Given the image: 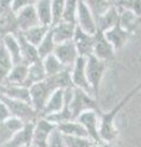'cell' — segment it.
<instances>
[{
  "mask_svg": "<svg viewBox=\"0 0 141 147\" xmlns=\"http://www.w3.org/2000/svg\"><path fill=\"white\" fill-rule=\"evenodd\" d=\"M27 71H28V65H26V64L24 63L13 64L11 71L9 72V76L5 84L25 86L27 80Z\"/></svg>",
  "mask_w": 141,
  "mask_h": 147,
  "instance_id": "obj_24",
  "label": "cell"
},
{
  "mask_svg": "<svg viewBox=\"0 0 141 147\" xmlns=\"http://www.w3.org/2000/svg\"><path fill=\"white\" fill-rule=\"evenodd\" d=\"M20 32L16 12L10 10L0 16V39L7 34H17Z\"/></svg>",
  "mask_w": 141,
  "mask_h": 147,
  "instance_id": "obj_21",
  "label": "cell"
},
{
  "mask_svg": "<svg viewBox=\"0 0 141 147\" xmlns=\"http://www.w3.org/2000/svg\"><path fill=\"white\" fill-rule=\"evenodd\" d=\"M13 66V61L9 55L7 50L0 42V84H5L9 76V72L11 71Z\"/></svg>",
  "mask_w": 141,
  "mask_h": 147,
  "instance_id": "obj_29",
  "label": "cell"
},
{
  "mask_svg": "<svg viewBox=\"0 0 141 147\" xmlns=\"http://www.w3.org/2000/svg\"><path fill=\"white\" fill-rule=\"evenodd\" d=\"M70 72H71L72 85H74L75 88H80L90 94H92V91H91V87L87 81V76H86V58L84 57L77 58V60L75 61L74 66L71 67Z\"/></svg>",
  "mask_w": 141,
  "mask_h": 147,
  "instance_id": "obj_10",
  "label": "cell"
},
{
  "mask_svg": "<svg viewBox=\"0 0 141 147\" xmlns=\"http://www.w3.org/2000/svg\"><path fill=\"white\" fill-rule=\"evenodd\" d=\"M0 98L4 100V103H5L6 107L9 108L10 115L13 118L20 119V120H22L24 123L36 121L37 118L39 117L38 113L33 109V107L30 103L17 100V99H12V98L5 97V96H0Z\"/></svg>",
  "mask_w": 141,
  "mask_h": 147,
  "instance_id": "obj_5",
  "label": "cell"
},
{
  "mask_svg": "<svg viewBox=\"0 0 141 147\" xmlns=\"http://www.w3.org/2000/svg\"><path fill=\"white\" fill-rule=\"evenodd\" d=\"M76 26L80 30L88 34H94L97 32V21L86 4L80 0L77 6V15H76Z\"/></svg>",
  "mask_w": 141,
  "mask_h": 147,
  "instance_id": "obj_8",
  "label": "cell"
},
{
  "mask_svg": "<svg viewBox=\"0 0 141 147\" xmlns=\"http://www.w3.org/2000/svg\"><path fill=\"white\" fill-rule=\"evenodd\" d=\"M140 91H141V82L136 85L133 90H130L109 112H106V113L101 112V114H99V136H101L102 141L113 144V142L117 140L118 135H119V130H118V127L115 125L117 118L119 115L120 110L124 108L125 105L134 98V96L138 94Z\"/></svg>",
  "mask_w": 141,
  "mask_h": 147,
  "instance_id": "obj_1",
  "label": "cell"
},
{
  "mask_svg": "<svg viewBox=\"0 0 141 147\" xmlns=\"http://www.w3.org/2000/svg\"><path fill=\"white\" fill-rule=\"evenodd\" d=\"M119 15L120 12L118 7L113 4L101 17L97 18V31L106 32L114 27L117 24H119Z\"/></svg>",
  "mask_w": 141,
  "mask_h": 147,
  "instance_id": "obj_20",
  "label": "cell"
},
{
  "mask_svg": "<svg viewBox=\"0 0 141 147\" xmlns=\"http://www.w3.org/2000/svg\"><path fill=\"white\" fill-rule=\"evenodd\" d=\"M71 69H65V70L60 71L59 74L54 76L48 77L52 81V84L54 85L57 90H69V88H75L72 85V80H71Z\"/></svg>",
  "mask_w": 141,
  "mask_h": 147,
  "instance_id": "obj_30",
  "label": "cell"
},
{
  "mask_svg": "<svg viewBox=\"0 0 141 147\" xmlns=\"http://www.w3.org/2000/svg\"><path fill=\"white\" fill-rule=\"evenodd\" d=\"M48 147H66L64 135L55 127V130L52 132L48 141Z\"/></svg>",
  "mask_w": 141,
  "mask_h": 147,
  "instance_id": "obj_39",
  "label": "cell"
},
{
  "mask_svg": "<svg viewBox=\"0 0 141 147\" xmlns=\"http://www.w3.org/2000/svg\"><path fill=\"white\" fill-rule=\"evenodd\" d=\"M17 40L20 44V52H21V60L26 65H30L34 61L39 60V55H38V50L37 47H34L33 44H31L28 40H26V38L22 36L21 32L16 34Z\"/></svg>",
  "mask_w": 141,
  "mask_h": 147,
  "instance_id": "obj_19",
  "label": "cell"
},
{
  "mask_svg": "<svg viewBox=\"0 0 141 147\" xmlns=\"http://www.w3.org/2000/svg\"><path fill=\"white\" fill-rule=\"evenodd\" d=\"M66 147H92L93 141L88 137H76V136H64Z\"/></svg>",
  "mask_w": 141,
  "mask_h": 147,
  "instance_id": "obj_38",
  "label": "cell"
},
{
  "mask_svg": "<svg viewBox=\"0 0 141 147\" xmlns=\"http://www.w3.org/2000/svg\"><path fill=\"white\" fill-rule=\"evenodd\" d=\"M65 105V96H64V90H57L54 91L52 96L49 97L47 104L44 105L43 110L40 112L39 117L47 118L52 114H55L64 108Z\"/></svg>",
  "mask_w": 141,
  "mask_h": 147,
  "instance_id": "obj_17",
  "label": "cell"
},
{
  "mask_svg": "<svg viewBox=\"0 0 141 147\" xmlns=\"http://www.w3.org/2000/svg\"><path fill=\"white\" fill-rule=\"evenodd\" d=\"M57 129L61 132L64 136H76V137H87V132H86L82 124L77 120H69L61 124H58Z\"/></svg>",
  "mask_w": 141,
  "mask_h": 147,
  "instance_id": "obj_25",
  "label": "cell"
},
{
  "mask_svg": "<svg viewBox=\"0 0 141 147\" xmlns=\"http://www.w3.org/2000/svg\"><path fill=\"white\" fill-rule=\"evenodd\" d=\"M28 147H36V146H33V145H30V146H28Z\"/></svg>",
  "mask_w": 141,
  "mask_h": 147,
  "instance_id": "obj_46",
  "label": "cell"
},
{
  "mask_svg": "<svg viewBox=\"0 0 141 147\" xmlns=\"http://www.w3.org/2000/svg\"><path fill=\"white\" fill-rule=\"evenodd\" d=\"M64 6L65 0H52V26L57 25L61 21Z\"/></svg>",
  "mask_w": 141,
  "mask_h": 147,
  "instance_id": "obj_37",
  "label": "cell"
},
{
  "mask_svg": "<svg viewBox=\"0 0 141 147\" xmlns=\"http://www.w3.org/2000/svg\"><path fill=\"white\" fill-rule=\"evenodd\" d=\"M4 85H5V87H4V92L1 96H5V97L12 98V99L22 100V102L31 104L28 87L20 86V85H9V84H4Z\"/></svg>",
  "mask_w": 141,
  "mask_h": 147,
  "instance_id": "obj_23",
  "label": "cell"
},
{
  "mask_svg": "<svg viewBox=\"0 0 141 147\" xmlns=\"http://www.w3.org/2000/svg\"><path fill=\"white\" fill-rule=\"evenodd\" d=\"M92 147H113V144H111V142H93Z\"/></svg>",
  "mask_w": 141,
  "mask_h": 147,
  "instance_id": "obj_43",
  "label": "cell"
},
{
  "mask_svg": "<svg viewBox=\"0 0 141 147\" xmlns=\"http://www.w3.org/2000/svg\"><path fill=\"white\" fill-rule=\"evenodd\" d=\"M11 10V0H0V16Z\"/></svg>",
  "mask_w": 141,
  "mask_h": 147,
  "instance_id": "obj_42",
  "label": "cell"
},
{
  "mask_svg": "<svg viewBox=\"0 0 141 147\" xmlns=\"http://www.w3.org/2000/svg\"><path fill=\"white\" fill-rule=\"evenodd\" d=\"M69 107L71 110L72 118L75 120L81 113L86 112V110H97V112H101L99 105H98V99H96L92 94H90L80 88H74V91H72Z\"/></svg>",
  "mask_w": 141,
  "mask_h": 147,
  "instance_id": "obj_3",
  "label": "cell"
},
{
  "mask_svg": "<svg viewBox=\"0 0 141 147\" xmlns=\"http://www.w3.org/2000/svg\"><path fill=\"white\" fill-rule=\"evenodd\" d=\"M109 1H111V3H112V4H114V3H115V1H117V0H109Z\"/></svg>",
  "mask_w": 141,
  "mask_h": 147,
  "instance_id": "obj_45",
  "label": "cell"
},
{
  "mask_svg": "<svg viewBox=\"0 0 141 147\" xmlns=\"http://www.w3.org/2000/svg\"><path fill=\"white\" fill-rule=\"evenodd\" d=\"M53 54L59 59V61H60L66 69H71L74 66L77 58L80 57L72 40H67V42L57 44L55 50H54Z\"/></svg>",
  "mask_w": 141,
  "mask_h": 147,
  "instance_id": "obj_11",
  "label": "cell"
},
{
  "mask_svg": "<svg viewBox=\"0 0 141 147\" xmlns=\"http://www.w3.org/2000/svg\"><path fill=\"white\" fill-rule=\"evenodd\" d=\"M25 124L26 123L13 117H10L4 121H0V147H3L5 145L13 136L15 132H17L20 129H22V126Z\"/></svg>",
  "mask_w": 141,
  "mask_h": 147,
  "instance_id": "obj_16",
  "label": "cell"
},
{
  "mask_svg": "<svg viewBox=\"0 0 141 147\" xmlns=\"http://www.w3.org/2000/svg\"><path fill=\"white\" fill-rule=\"evenodd\" d=\"M33 125H34V121L26 123L22 126V129L15 132L13 136L3 147H28L30 145H32Z\"/></svg>",
  "mask_w": 141,
  "mask_h": 147,
  "instance_id": "obj_14",
  "label": "cell"
},
{
  "mask_svg": "<svg viewBox=\"0 0 141 147\" xmlns=\"http://www.w3.org/2000/svg\"><path fill=\"white\" fill-rule=\"evenodd\" d=\"M79 1L80 0H65V6H64V12H63L61 21L76 25V15H77Z\"/></svg>",
  "mask_w": 141,
  "mask_h": 147,
  "instance_id": "obj_35",
  "label": "cell"
},
{
  "mask_svg": "<svg viewBox=\"0 0 141 147\" xmlns=\"http://www.w3.org/2000/svg\"><path fill=\"white\" fill-rule=\"evenodd\" d=\"M51 30L49 26H45L39 24L34 27H31L25 32H21L22 36L26 38V40H28L31 44H33L34 47H38L39 43L43 40V38L45 37V34L48 33V31Z\"/></svg>",
  "mask_w": 141,
  "mask_h": 147,
  "instance_id": "obj_28",
  "label": "cell"
},
{
  "mask_svg": "<svg viewBox=\"0 0 141 147\" xmlns=\"http://www.w3.org/2000/svg\"><path fill=\"white\" fill-rule=\"evenodd\" d=\"M99 114L101 112L97 110H86L76 119L79 123L82 124L87 132V137L93 142H102L99 136Z\"/></svg>",
  "mask_w": 141,
  "mask_h": 147,
  "instance_id": "obj_7",
  "label": "cell"
},
{
  "mask_svg": "<svg viewBox=\"0 0 141 147\" xmlns=\"http://www.w3.org/2000/svg\"><path fill=\"white\" fill-rule=\"evenodd\" d=\"M0 42L7 50L9 55L11 57L13 64H20L22 63L21 60V52H20V44L17 40L16 34H7L4 38L0 39Z\"/></svg>",
  "mask_w": 141,
  "mask_h": 147,
  "instance_id": "obj_26",
  "label": "cell"
},
{
  "mask_svg": "<svg viewBox=\"0 0 141 147\" xmlns=\"http://www.w3.org/2000/svg\"><path fill=\"white\" fill-rule=\"evenodd\" d=\"M16 17H17V24H19L20 32H25L28 28H31V27L39 25L38 15L34 9V4L22 9L19 12H16Z\"/></svg>",
  "mask_w": 141,
  "mask_h": 147,
  "instance_id": "obj_15",
  "label": "cell"
},
{
  "mask_svg": "<svg viewBox=\"0 0 141 147\" xmlns=\"http://www.w3.org/2000/svg\"><path fill=\"white\" fill-rule=\"evenodd\" d=\"M36 0H11V10L13 12H19L22 9L30 5H33Z\"/></svg>",
  "mask_w": 141,
  "mask_h": 147,
  "instance_id": "obj_40",
  "label": "cell"
},
{
  "mask_svg": "<svg viewBox=\"0 0 141 147\" xmlns=\"http://www.w3.org/2000/svg\"><path fill=\"white\" fill-rule=\"evenodd\" d=\"M47 79V74H45L42 59L34 61L28 65V71H27V80H26V87H30L31 85L37 84V82L44 81Z\"/></svg>",
  "mask_w": 141,
  "mask_h": 147,
  "instance_id": "obj_22",
  "label": "cell"
},
{
  "mask_svg": "<svg viewBox=\"0 0 141 147\" xmlns=\"http://www.w3.org/2000/svg\"><path fill=\"white\" fill-rule=\"evenodd\" d=\"M10 115V112H9V108L6 107V104L4 103V100L0 98V121H4L9 119Z\"/></svg>",
  "mask_w": 141,
  "mask_h": 147,
  "instance_id": "obj_41",
  "label": "cell"
},
{
  "mask_svg": "<svg viewBox=\"0 0 141 147\" xmlns=\"http://www.w3.org/2000/svg\"><path fill=\"white\" fill-rule=\"evenodd\" d=\"M57 125L49 121L47 118L38 117L33 125L32 145L36 147H48V141Z\"/></svg>",
  "mask_w": 141,
  "mask_h": 147,
  "instance_id": "obj_6",
  "label": "cell"
},
{
  "mask_svg": "<svg viewBox=\"0 0 141 147\" xmlns=\"http://www.w3.org/2000/svg\"><path fill=\"white\" fill-rule=\"evenodd\" d=\"M120 15H119V24L124 30L131 32L134 33L135 30L138 28V25L141 22V17L136 16L135 13H133L131 11H119Z\"/></svg>",
  "mask_w": 141,
  "mask_h": 147,
  "instance_id": "obj_31",
  "label": "cell"
},
{
  "mask_svg": "<svg viewBox=\"0 0 141 147\" xmlns=\"http://www.w3.org/2000/svg\"><path fill=\"white\" fill-rule=\"evenodd\" d=\"M115 50L112 47V44L108 42L103 32L97 31L94 33V44H93V54L96 58L101 59V60L109 63L114 60L115 58Z\"/></svg>",
  "mask_w": 141,
  "mask_h": 147,
  "instance_id": "obj_9",
  "label": "cell"
},
{
  "mask_svg": "<svg viewBox=\"0 0 141 147\" xmlns=\"http://www.w3.org/2000/svg\"><path fill=\"white\" fill-rule=\"evenodd\" d=\"M42 63H43L45 74H47V77L54 76V75H57V74H59L60 71L66 69L60 61H59V59L54 54H51V55H48V57L43 58Z\"/></svg>",
  "mask_w": 141,
  "mask_h": 147,
  "instance_id": "obj_32",
  "label": "cell"
},
{
  "mask_svg": "<svg viewBox=\"0 0 141 147\" xmlns=\"http://www.w3.org/2000/svg\"><path fill=\"white\" fill-rule=\"evenodd\" d=\"M4 87H5V85H4V84H0V96H1L3 92H4Z\"/></svg>",
  "mask_w": 141,
  "mask_h": 147,
  "instance_id": "obj_44",
  "label": "cell"
},
{
  "mask_svg": "<svg viewBox=\"0 0 141 147\" xmlns=\"http://www.w3.org/2000/svg\"><path fill=\"white\" fill-rule=\"evenodd\" d=\"M82 1L90 9V11L93 13V16L96 17V21L113 5L109 0H82Z\"/></svg>",
  "mask_w": 141,
  "mask_h": 147,
  "instance_id": "obj_34",
  "label": "cell"
},
{
  "mask_svg": "<svg viewBox=\"0 0 141 147\" xmlns=\"http://www.w3.org/2000/svg\"><path fill=\"white\" fill-rule=\"evenodd\" d=\"M75 47L77 49L80 57L88 58L93 54V44H94V34H88L84 32L82 30H80L76 26L74 38H72Z\"/></svg>",
  "mask_w": 141,
  "mask_h": 147,
  "instance_id": "obj_12",
  "label": "cell"
},
{
  "mask_svg": "<svg viewBox=\"0 0 141 147\" xmlns=\"http://www.w3.org/2000/svg\"><path fill=\"white\" fill-rule=\"evenodd\" d=\"M108 63L96 58L94 55L86 58V76H87L88 85L91 87L93 97L98 99L101 84L104 77V74L107 71Z\"/></svg>",
  "mask_w": 141,
  "mask_h": 147,
  "instance_id": "obj_2",
  "label": "cell"
},
{
  "mask_svg": "<svg viewBox=\"0 0 141 147\" xmlns=\"http://www.w3.org/2000/svg\"><path fill=\"white\" fill-rule=\"evenodd\" d=\"M114 5L119 11H131L136 16L141 17V0H117Z\"/></svg>",
  "mask_w": 141,
  "mask_h": 147,
  "instance_id": "obj_36",
  "label": "cell"
},
{
  "mask_svg": "<svg viewBox=\"0 0 141 147\" xmlns=\"http://www.w3.org/2000/svg\"><path fill=\"white\" fill-rule=\"evenodd\" d=\"M34 9L38 15L39 24L52 26V0H36Z\"/></svg>",
  "mask_w": 141,
  "mask_h": 147,
  "instance_id": "obj_27",
  "label": "cell"
},
{
  "mask_svg": "<svg viewBox=\"0 0 141 147\" xmlns=\"http://www.w3.org/2000/svg\"><path fill=\"white\" fill-rule=\"evenodd\" d=\"M55 47H57V43H55V40H54L52 30H49L48 33L45 34V37L43 38V40L39 43V45L37 47L39 58L43 59L45 57H48V55L53 54L54 50H55Z\"/></svg>",
  "mask_w": 141,
  "mask_h": 147,
  "instance_id": "obj_33",
  "label": "cell"
},
{
  "mask_svg": "<svg viewBox=\"0 0 141 147\" xmlns=\"http://www.w3.org/2000/svg\"><path fill=\"white\" fill-rule=\"evenodd\" d=\"M51 30H52V33H53L55 43L59 44V43L67 42V40H72L75 30H76V25L70 24V22L60 21L59 24L52 26Z\"/></svg>",
  "mask_w": 141,
  "mask_h": 147,
  "instance_id": "obj_18",
  "label": "cell"
},
{
  "mask_svg": "<svg viewBox=\"0 0 141 147\" xmlns=\"http://www.w3.org/2000/svg\"><path fill=\"white\" fill-rule=\"evenodd\" d=\"M106 38L108 39V42L112 44V47L114 48L115 52L120 50L125 47V44L129 42V39L133 37L134 33L124 30L120 26V24H117L114 27H112L111 30H108L106 32H103Z\"/></svg>",
  "mask_w": 141,
  "mask_h": 147,
  "instance_id": "obj_13",
  "label": "cell"
},
{
  "mask_svg": "<svg viewBox=\"0 0 141 147\" xmlns=\"http://www.w3.org/2000/svg\"><path fill=\"white\" fill-rule=\"evenodd\" d=\"M30 90V99H31V105L33 107V109L38 113V115L40 112L43 110L44 105L47 104L49 97L52 96L54 91H57V88L52 84V81L48 79H45L44 81L37 82L28 87Z\"/></svg>",
  "mask_w": 141,
  "mask_h": 147,
  "instance_id": "obj_4",
  "label": "cell"
}]
</instances>
